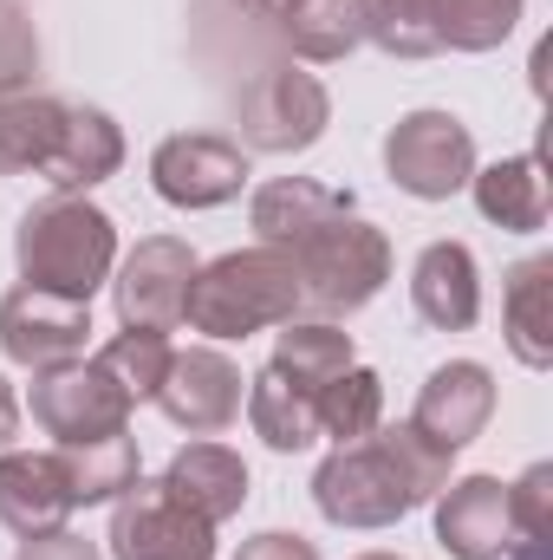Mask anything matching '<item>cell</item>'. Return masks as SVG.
I'll list each match as a JSON object with an SVG mask.
<instances>
[{"instance_id":"8992f818","label":"cell","mask_w":553,"mask_h":560,"mask_svg":"<svg viewBox=\"0 0 553 560\" xmlns=\"http://www.w3.org/2000/svg\"><path fill=\"white\" fill-rule=\"evenodd\" d=\"M385 170L416 202H449L475 176V138L456 112H404L385 138Z\"/></svg>"},{"instance_id":"e0dca14e","label":"cell","mask_w":553,"mask_h":560,"mask_svg":"<svg viewBox=\"0 0 553 560\" xmlns=\"http://www.w3.org/2000/svg\"><path fill=\"white\" fill-rule=\"evenodd\" d=\"M125 170V131L111 112L98 105H66V125H59V143L52 156L39 163V176L59 189V196H85L98 183H111Z\"/></svg>"},{"instance_id":"7402d4cb","label":"cell","mask_w":553,"mask_h":560,"mask_svg":"<svg viewBox=\"0 0 553 560\" xmlns=\"http://www.w3.org/2000/svg\"><path fill=\"white\" fill-rule=\"evenodd\" d=\"M502 332H508V352L528 372H548L553 365V255H528V261L508 268Z\"/></svg>"},{"instance_id":"ffe728a7","label":"cell","mask_w":553,"mask_h":560,"mask_svg":"<svg viewBox=\"0 0 553 560\" xmlns=\"http://www.w3.org/2000/svg\"><path fill=\"white\" fill-rule=\"evenodd\" d=\"M469 196H475L482 222H495V229H508V235H534V229H548V215H553L548 156H541V150L502 156V163H489V170L469 176Z\"/></svg>"},{"instance_id":"cb8c5ba5","label":"cell","mask_w":553,"mask_h":560,"mask_svg":"<svg viewBox=\"0 0 553 560\" xmlns=\"http://www.w3.org/2000/svg\"><path fill=\"white\" fill-rule=\"evenodd\" d=\"M248 423H255V436L280 450V456H299V450H313L319 443V418H313V392L306 385H293V378H280L274 365H261L255 378H248Z\"/></svg>"},{"instance_id":"5b68a950","label":"cell","mask_w":553,"mask_h":560,"mask_svg":"<svg viewBox=\"0 0 553 560\" xmlns=\"http://www.w3.org/2000/svg\"><path fill=\"white\" fill-rule=\"evenodd\" d=\"M313 502L332 528H398L411 515V489L391 463V450L378 436L339 443L319 469H313Z\"/></svg>"},{"instance_id":"3957f363","label":"cell","mask_w":553,"mask_h":560,"mask_svg":"<svg viewBox=\"0 0 553 560\" xmlns=\"http://www.w3.org/2000/svg\"><path fill=\"white\" fill-rule=\"evenodd\" d=\"M286 255H293V275H299V306H313V319H352L391 280V242L365 215H339Z\"/></svg>"},{"instance_id":"277c9868","label":"cell","mask_w":553,"mask_h":560,"mask_svg":"<svg viewBox=\"0 0 553 560\" xmlns=\"http://www.w3.org/2000/svg\"><path fill=\"white\" fill-rule=\"evenodd\" d=\"M332 125V98L313 72H299L293 59H268L261 72H248L242 98H235V131L242 150L255 156H299L326 138Z\"/></svg>"},{"instance_id":"1f68e13d","label":"cell","mask_w":553,"mask_h":560,"mask_svg":"<svg viewBox=\"0 0 553 560\" xmlns=\"http://www.w3.org/2000/svg\"><path fill=\"white\" fill-rule=\"evenodd\" d=\"M33 79H39V33L20 0H0V98L33 92Z\"/></svg>"},{"instance_id":"d590c367","label":"cell","mask_w":553,"mask_h":560,"mask_svg":"<svg viewBox=\"0 0 553 560\" xmlns=\"http://www.w3.org/2000/svg\"><path fill=\"white\" fill-rule=\"evenodd\" d=\"M13 560H105V555H98L92 541H79V535H66V528H59V535L20 541V555H13Z\"/></svg>"},{"instance_id":"7a4b0ae2","label":"cell","mask_w":553,"mask_h":560,"mask_svg":"<svg viewBox=\"0 0 553 560\" xmlns=\"http://www.w3.org/2000/svg\"><path fill=\"white\" fill-rule=\"evenodd\" d=\"M183 319H189V332H202V339H215V346L299 319V275H293V255L255 242V248H235V255L196 268Z\"/></svg>"},{"instance_id":"4316f807","label":"cell","mask_w":553,"mask_h":560,"mask_svg":"<svg viewBox=\"0 0 553 560\" xmlns=\"http://www.w3.org/2000/svg\"><path fill=\"white\" fill-rule=\"evenodd\" d=\"M313 418H319V436L332 443H358L385 423V378L372 365H345L339 378H326L313 392Z\"/></svg>"},{"instance_id":"484cf974","label":"cell","mask_w":553,"mask_h":560,"mask_svg":"<svg viewBox=\"0 0 553 560\" xmlns=\"http://www.w3.org/2000/svg\"><path fill=\"white\" fill-rule=\"evenodd\" d=\"M59 125H66V105L46 92L0 98V176H26V170L39 176V163L59 143Z\"/></svg>"},{"instance_id":"d6a6232c","label":"cell","mask_w":553,"mask_h":560,"mask_svg":"<svg viewBox=\"0 0 553 560\" xmlns=\"http://www.w3.org/2000/svg\"><path fill=\"white\" fill-rule=\"evenodd\" d=\"M508 515L521 541H553V463H534L521 482H508Z\"/></svg>"},{"instance_id":"9c48e42d","label":"cell","mask_w":553,"mask_h":560,"mask_svg":"<svg viewBox=\"0 0 553 560\" xmlns=\"http://www.w3.org/2000/svg\"><path fill=\"white\" fill-rule=\"evenodd\" d=\"M150 189L169 209H222L248 189V150L222 131H176L150 150Z\"/></svg>"},{"instance_id":"e575fe53","label":"cell","mask_w":553,"mask_h":560,"mask_svg":"<svg viewBox=\"0 0 553 560\" xmlns=\"http://www.w3.org/2000/svg\"><path fill=\"white\" fill-rule=\"evenodd\" d=\"M235 560H319V548H313L306 535H286V528H268V535L242 541V555H235Z\"/></svg>"},{"instance_id":"836d02e7","label":"cell","mask_w":553,"mask_h":560,"mask_svg":"<svg viewBox=\"0 0 553 560\" xmlns=\"http://www.w3.org/2000/svg\"><path fill=\"white\" fill-rule=\"evenodd\" d=\"M202 13H209V20H215V13H228L235 26H248V33H268V39H274L286 0H202Z\"/></svg>"},{"instance_id":"9a60e30c","label":"cell","mask_w":553,"mask_h":560,"mask_svg":"<svg viewBox=\"0 0 553 560\" xmlns=\"http://www.w3.org/2000/svg\"><path fill=\"white\" fill-rule=\"evenodd\" d=\"M66 522H72V495L52 450H0V528L20 541H39V535H59Z\"/></svg>"},{"instance_id":"74e56055","label":"cell","mask_w":553,"mask_h":560,"mask_svg":"<svg viewBox=\"0 0 553 560\" xmlns=\"http://www.w3.org/2000/svg\"><path fill=\"white\" fill-rule=\"evenodd\" d=\"M502 560H553V541H515Z\"/></svg>"},{"instance_id":"f35d334b","label":"cell","mask_w":553,"mask_h":560,"mask_svg":"<svg viewBox=\"0 0 553 560\" xmlns=\"http://www.w3.org/2000/svg\"><path fill=\"white\" fill-rule=\"evenodd\" d=\"M352 560H404V555H352Z\"/></svg>"},{"instance_id":"4fadbf2b","label":"cell","mask_w":553,"mask_h":560,"mask_svg":"<svg viewBox=\"0 0 553 560\" xmlns=\"http://www.w3.org/2000/svg\"><path fill=\"white\" fill-rule=\"evenodd\" d=\"M515 541L521 535L502 476H456L436 489V548L449 560H502Z\"/></svg>"},{"instance_id":"603a6c76","label":"cell","mask_w":553,"mask_h":560,"mask_svg":"<svg viewBox=\"0 0 553 560\" xmlns=\"http://www.w3.org/2000/svg\"><path fill=\"white\" fill-rule=\"evenodd\" d=\"M52 463H59V476H66L72 509L118 502V495L143 476V456H138V436H131V430H118V436H92V443H59Z\"/></svg>"},{"instance_id":"52a82bcc","label":"cell","mask_w":553,"mask_h":560,"mask_svg":"<svg viewBox=\"0 0 553 560\" xmlns=\"http://www.w3.org/2000/svg\"><path fill=\"white\" fill-rule=\"evenodd\" d=\"M33 423L59 443H92V436H118L131 430V398L125 385L98 365V359H66V365H46L33 372Z\"/></svg>"},{"instance_id":"44dd1931","label":"cell","mask_w":553,"mask_h":560,"mask_svg":"<svg viewBox=\"0 0 553 560\" xmlns=\"http://www.w3.org/2000/svg\"><path fill=\"white\" fill-rule=\"evenodd\" d=\"M274 39L306 66H332L372 39V0H286Z\"/></svg>"},{"instance_id":"ac0fdd59","label":"cell","mask_w":553,"mask_h":560,"mask_svg":"<svg viewBox=\"0 0 553 560\" xmlns=\"http://www.w3.org/2000/svg\"><path fill=\"white\" fill-rule=\"evenodd\" d=\"M339 215H358V202L332 183H313V176H274L248 202V229L261 235V248H299L313 229H326Z\"/></svg>"},{"instance_id":"d4e9b609","label":"cell","mask_w":553,"mask_h":560,"mask_svg":"<svg viewBox=\"0 0 553 560\" xmlns=\"http://www.w3.org/2000/svg\"><path fill=\"white\" fill-rule=\"evenodd\" d=\"M268 365H274L280 378L319 392L326 378H339V372L358 365V359H352V332H339V319H286Z\"/></svg>"},{"instance_id":"8fae6325","label":"cell","mask_w":553,"mask_h":560,"mask_svg":"<svg viewBox=\"0 0 553 560\" xmlns=\"http://www.w3.org/2000/svg\"><path fill=\"white\" fill-rule=\"evenodd\" d=\"M242 398H248V378H242V365H235L222 346H189V352H176L169 372H163V385H156L163 418L176 423V430H189V436L228 430V423L242 418Z\"/></svg>"},{"instance_id":"f546056e","label":"cell","mask_w":553,"mask_h":560,"mask_svg":"<svg viewBox=\"0 0 553 560\" xmlns=\"http://www.w3.org/2000/svg\"><path fill=\"white\" fill-rule=\"evenodd\" d=\"M385 450H391V463H398V476H404V489H411V502H436V489L449 482V463H456V450H443V443H430L416 423H378L372 430Z\"/></svg>"},{"instance_id":"2e32d148","label":"cell","mask_w":553,"mask_h":560,"mask_svg":"<svg viewBox=\"0 0 553 560\" xmlns=\"http://www.w3.org/2000/svg\"><path fill=\"white\" fill-rule=\"evenodd\" d=\"M156 482H163V489H169L183 509H196L209 528L235 522V515H242V502H248V463H242L228 443H215V436H196V443H183Z\"/></svg>"},{"instance_id":"83f0119b","label":"cell","mask_w":553,"mask_h":560,"mask_svg":"<svg viewBox=\"0 0 553 560\" xmlns=\"http://www.w3.org/2000/svg\"><path fill=\"white\" fill-rule=\"evenodd\" d=\"M443 52H495L521 26V0H430Z\"/></svg>"},{"instance_id":"6da1fadb","label":"cell","mask_w":553,"mask_h":560,"mask_svg":"<svg viewBox=\"0 0 553 560\" xmlns=\"http://www.w3.org/2000/svg\"><path fill=\"white\" fill-rule=\"evenodd\" d=\"M13 261H20L26 287H46V293L92 306V293L118 268V222L85 196H46L39 209L20 215Z\"/></svg>"},{"instance_id":"ba28073f","label":"cell","mask_w":553,"mask_h":560,"mask_svg":"<svg viewBox=\"0 0 553 560\" xmlns=\"http://www.w3.org/2000/svg\"><path fill=\"white\" fill-rule=\"evenodd\" d=\"M111 560H215V528L163 482H131L111 502Z\"/></svg>"},{"instance_id":"4dcf8cb0","label":"cell","mask_w":553,"mask_h":560,"mask_svg":"<svg viewBox=\"0 0 553 560\" xmlns=\"http://www.w3.org/2000/svg\"><path fill=\"white\" fill-rule=\"evenodd\" d=\"M372 39L391 59H436L443 52L436 20H430V0H372Z\"/></svg>"},{"instance_id":"30bf717a","label":"cell","mask_w":553,"mask_h":560,"mask_svg":"<svg viewBox=\"0 0 553 560\" xmlns=\"http://www.w3.org/2000/svg\"><path fill=\"white\" fill-rule=\"evenodd\" d=\"M85 332H92V306L85 300L46 293V287H26V280L13 293H0V352L13 365H26V372L85 359Z\"/></svg>"},{"instance_id":"f1b7e54d","label":"cell","mask_w":553,"mask_h":560,"mask_svg":"<svg viewBox=\"0 0 553 560\" xmlns=\"http://www.w3.org/2000/svg\"><path fill=\"white\" fill-rule=\"evenodd\" d=\"M169 339L163 332H150V326H125V332H111L105 346H98V365L125 385V398L131 405H150L156 398V385H163V372H169Z\"/></svg>"},{"instance_id":"5bb4252c","label":"cell","mask_w":553,"mask_h":560,"mask_svg":"<svg viewBox=\"0 0 553 560\" xmlns=\"http://www.w3.org/2000/svg\"><path fill=\"white\" fill-rule=\"evenodd\" d=\"M489 418H495V372H489L482 359H449V365H436V372L423 378L416 411H411V423L430 443H443V450H469V443L489 430Z\"/></svg>"},{"instance_id":"8d00e7d4","label":"cell","mask_w":553,"mask_h":560,"mask_svg":"<svg viewBox=\"0 0 553 560\" xmlns=\"http://www.w3.org/2000/svg\"><path fill=\"white\" fill-rule=\"evenodd\" d=\"M13 436H20V398H13V385L0 378V450H7Z\"/></svg>"},{"instance_id":"d6986e66","label":"cell","mask_w":553,"mask_h":560,"mask_svg":"<svg viewBox=\"0 0 553 560\" xmlns=\"http://www.w3.org/2000/svg\"><path fill=\"white\" fill-rule=\"evenodd\" d=\"M411 306L436 332H469L482 319V268L462 242H430L411 268Z\"/></svg>"},{"instance_id":"7c38bea8","label":"cell","mask_w":553,"mask_h":560,"mask_svg":"<svg viewBox=\"0 0 553 560\" xmlns=\"http://www.w3.org/2000/svg\"><path fill=\"white\" fill-rule=\"evenodd\" d=\"M196 248L183 235H150L125 255V268L111 280L118 293V319L125 326H150V332H169L183 326V306H189V280H196Z\"/></svg>"}]
</instances>
